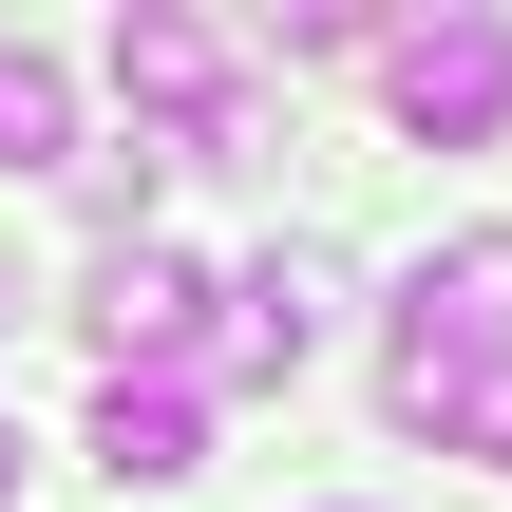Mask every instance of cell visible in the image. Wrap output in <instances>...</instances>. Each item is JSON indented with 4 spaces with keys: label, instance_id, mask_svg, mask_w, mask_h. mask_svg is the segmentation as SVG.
I'll return each instance as SVG.
<instances>
[{
    "label": "cell",
    "instance_id": "obj_4",
    "mask_svg": "<svg viewBox=\"0 0 512 512\" xmlns=\"http://www.w3.org/2000/svg\"><path fill=\"white\" fill-rule=\"evenodd\" d=\"M399 342H437V361H512V228H456V247L399 285Z\"/></svg>",
    "mask_w": 512,
    "mask_h": 512
},
{
    "label": "cell",
    "instance_id": "obj_2",
    "mask_svg": "<svg viewBox=\"0 0 512 512\" xmlns=\"http://www.w3.org/2000/svg\"><path fill=\"white\" fill-rule=\"evenodd\" d=\"M114 95H133V114H152L171 152H209V114L247 95V57H228L209 19H171V0H133V19H114Z\"/></svg>",
    "mask_w": 512,
    "mask_h": 512
},
{
    "label": "cell",
    "instance_id": "obj_5",
    "mask_svg": "<svg viewBox=\"0 0 512 512\" xmlns=\"http://www.w3.org/2000/svg\"><path fill=\"white\" fill-rule=\"evenodd\" d=\"M323 323H342V266H323V247H266V266L228 285V380H304Z\"/></svg>",
    "mask_w": 512,
    "mask_h": 512
},
{
    "label": "cell",
    "instance_id": "obj_3",
    "mask_svg": "<svg viewBox=\"0 0 512 512\" xmlns=\"http://www.w3.org/2000/svg\"><path fill=\"white\" fill-rule=\"evenodd\" d=\"M76 323H95L114 380H171V361L209 342V285H190V247H95V304H76Z\"/></svg>",
    "mask_w": 512,
    "mask_h": 512
},
{
    "label": "cell",
    "instance_id": "obj_7",
    "mask_svg": "<svg viewBox=\"0 0 512 512\" xmlns=\"http://www.w3.org/2000/svg\"><path fill=\"white\" fill-rule=\"evenodd\" d=\"M0 171H76V95L38 38H0Z\"/></svg>",
    "mask_w": 512,
    "mask_h": 512
},
{
    "label": "cell",
    "instance_id": "obj_1",
    "mask_svg": "<svg viewBox=\"0 0 512 512\" xmlns=\"http://www.w3.org/2000/svg\"><path fill=\"white\" fill-rule=\"evenodd\" d=\"M380 114H399L418 152H475V133H512V19H494V0L399 19V38H380Z\"/></svg>",
    "mask_w": 512,
    "mask_h": 512
},
{
    "label": "cell",
    "instance_id": "obj_6",
    "mask_svg": "<svg viewBox=\"0 0 512 512\" xmlns=\"http://www.w3.org/2000/svg\"><path fill=\"white\" fill-rule=\"evenodd\" d=\"M95 475H114V494H190V475H209L190 380H95Z\"/></svg>",
    "mask_w": 512,
    "mask_h": 512
},
{
    "label": "cell",
    "instance_id": "obj_8",
    "mask_svg": "<svg viewBox=\"0 0 512 512\" xmlns=\"http://www.w3.org/2000/svg\"><path fill=\"white\" fill-rule=\"evenodd\" d=\"M456 456H494V475H512V380H494V399H475V437H456Z\"/></svg>",
    "mask_w": 512,
    "mask_h": 512
},
{
    "label": "cell",
    "instance_id": "obj_10",
    "mask_svg": "<svg viewBox=\"0 0 512 512\" xmlns=\"http://www.w3.org/2000/svg\"><path fill=\"white\" fill-rule=\"evenodd\" d=\"M0 323H38V285H19V247H0Z\"/></svg>",
    "mask_w": 512,
    "mask_h": 512
},
{
    "label": "cell",
    "instance_id": "obj_9",
    "mask_svg": "<svg viewBox=\"0 0 512 512\" xmlns=\"http://www.w3.org/2000/svg\"><path fill=\"white\" fill-rule=\"evenodd\" d=\"M19 475H38V437H19V418H0V512H19Z\"/></svg>",
    "mask_w": 512,
    "mask_h": 512
}]
</instances>
